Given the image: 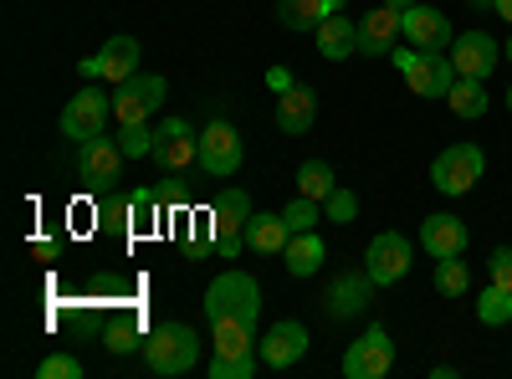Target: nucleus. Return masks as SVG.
<instances>
[{"label":"nucleus","mask_w":512,"mask_h":379,"mask_svg":"<svg viewBox=\"0 0 512 379\" xmlns=\"http://www.w3.org/2000/svg\"><path fill=\"white\" fill-rule=\"evenodd\" d=\"M492 11H497L502 21H512V0H492Z\"/></svg>","instance_id":"nucleus-42"},{"label":"nucleus","mask_w":512,"mask_h":379,"mask_svg":"<svg viewBox=\"0 0 512 379\" xmlns=\"http://www.w3.org/2000/svg\"><path fill=\"white\" fill-rule=\"evenodd\" d=\"M395 369V344H390V333H384L379 323H369L359 333V344H349L344 354V374L349 379H384Z\"/></svg>","instance_id":"nucleus-8"},{"label":"nucleus","mask_w":512,"mask_h":379,"mask_svg":"<svg viewBox=\"0 0 512 379\" xmlns=\"http://www.w3.org/2000/svg\"><path fill=\"white\" fill-rule=\"evenodd\" d=\"M415 57H420V47H395V52H390V62H395L400 72H410V67H415Z\"/></svg>","instance_id":"nucleus-41"},{"label":"nucleus","mask_w":512,"mask_h":379,"mask_svg":"<svg viewBox=\"0 0 512 379\" xmlns=\"http://www.w3.org/2000/svg\"><path fill=\"white\" fill-rule=\"evenodd\" d=\"M436 287L446 292V298H466V292H472V272H466V262L461 257H441L436 262Z\"/></svg>","instance_id":"nucleus-30"},{"label":"nucleus","mask_w":512,"mask_h":379,"mask_svg":"<svg viewBox=\"0 0 512 379\" xmlns=\"http://www.w3.org/2000/svg\"><path fill=\"white\" fill-rule=\"evenodd\" d=\"M364 272L379 282V287H395L405 272H410V241L400 231H379L364 251Z\"/></svg>","instance_id":"nucleus-10"},{"label":"nucleus","mask_w":512,"mask_h":379,"mask_svg":"<svg viewBox=\"0 0 512 379\" xmlns=\"http://www.w3.org/2000/svg\"><path fill=\"white\" fill-rule=\"evenodd\" d=\"M164 205H169V210H185V205H190V190H185V185H169V190H164Z\"/></svg>","instance_id":"nucleus-40"},{"label":"nucleus","mask_w":512,"mask_h":379,"mask_svg":"<svg viewBox=\"0 0 512 379\" xmlns=\"http://www.w3.org/2000/svg\"><path fill=\"white\" fill-rule=\"evenodd\" d=\"M256 354H262L267 369H292L297 359L308 354V328L297 318H282V323H272L262 339H256Z\"/></svg>","instance_id":"nucleus-11"},{"label":"nucleus","mask_w":512,"mask_h":379,"mask_svg":"<svg viewBox=\"0 0 512 379\" xmlns=\"http://www.w3.org/2000/svg\"><path fill=\"white\" fill-rule=\"evenodd\" d=\"M333 11H344L338 0H277V21L287 31H318Z\"/></svg>","instance_id":"nucleus-21"},{"label":"nucleus","mask_w":512,"mask_h":379,"mask_svg":"<svg viewBox=\"0 0 512 379\" xmlns=\"http://www.w3.org/2000/svg\"><path fill=\"white\" fill-rule=\"evenodd\" d=\"M456 118H482L487 113V82L482 77H456V88L446 93Z\"/></svg>","instance_id":"nucleus-27"},{"label":"nucleus","mask_w":512,"mask_h":379,"mask_svg":"<svg viewBox=\"0 0 512 379\" xmlns=\"http://www.w3.org/2000/svg\"><path fill=\"white\" fill-rule=\"evenodd\" d=\"M482 170H487V154H482L477 144H451V149H441L436 164H431V185H436L441 195H466V190L482 180Z\"/></svg>","instance_id":"nucleus-3"},{"label":"nucleus","mask_w":512,"mask_h":379,"mask_svg":"<svg viewBox=\"0 0 512 379\" xmlns=\"http://www.w3.org/2000/svg\"><path fill=\"white\" fill-rule=\"evenodd\" d=\"M256 359H262V354H216V359H210V379H251Z\"/></svg>","instance_id":"nucleus-33"},{"label":"nucleus","mask_w":512,"mask_h":379,"mask_svg":"<svg viewBox=\"0 0 512 379\" xmlns=\"http://www.w3.org/2000/svg\"><path fill=\"white\" fill-rule=\"evenodd\" d=\"M98 216L118 231H128V195H113V200H98Z\"/></svg>","instance_id":"nucleus-37"},{"label":"nucleus","mask_w":512,"mask_h":379,"mask_svg":"<svg viewBox=\"0 0 512 379\" xmlns=\"http://www.w3.org/2000/svg\"><path fill=\"white\" fill-rule=\"evenodd\" d=\"M487 267H492V282L512 292V246H497V251H492V262H487Z\"/></svg>","instance_id":"nucleus-38"},{"label":"nucleus","mask_w":512,"mask_h":379,"mask_svg":"<svg viewBox=\"0 0 512 379\" xmlns=\"http://www.w3.org/2000/svg\"><path fill=\"white\" fill-rule=\"evenodd\" d=\"M154 164L164 175H185L200 164V134L190 129L185 118H164L154 129Z\"/></svg>","instance_id":"nucleus-5"},{"label":"nucleus","mask_w":512,"mask_h":379,"mask_svg":"<svg viewBox=\"0 0 512 379\" xmlns=\"http://www.w3.org/2000/svg\"><path fill=\"white\" fill-rule=\"evenodd\" d=\"M241 154H246V144H241V134L231 129L226 118H210L200 129V170L210 180H231L241 170Z\"/></svg>","instance_id":"nucleus-4"},{"label":"nucleus","mask_w":512,"mask_h":379,"mask_svg":"<svg viewBox=\"0 0 512 379\" xmlns=\"http://www.w3.org/2000/svg\"><path fill=\"white\" fill-rule=\"evenodd\" d=\"M451 62H456V72L461 77H492V67L502 62V47L487 36V31H461L456 41H451Z\"/></svg>","instance_id":"nucleus-14"},{"label":"nucleus","mask_w":512,"mask_h":379,"mask_svg":"<svg viewBox=\"0 0 512 379\" xmlns=\"http://www.w3.org/2000/svg\"><path fill=\"white\" fill-rule=\"evenodd\" d=\"M338 6H349V0H338Z\"/></svg>","instance_id":"nucleus-47"},{"label":"nucleus","mask_w":512,"mask_h":379,"mask_svg":"<svg viewBox=\"0 0 512 379\" xmlns=\"http://www.w3.org/2000/svg\"><path fill=\"white\" fill-rule=\"evenodd\" d=\"M118 149H123L128 159H144V154H154V129H149V123H123Z\"/></svg>","instance_id":"nucleus-34"},{"label":"nucleus","mask_w":512,"mask_h":379,"mask_svg":"<svg viewBox=\"0 0 512 379\" xmlns=\"http://www.w3.org/2000/svg\"><path fill=\"white\" fill-rule=\"evenodd\" d=\"M420 246L431 251V257H461L466 251V221L461 216H425L420 221Z\"/></svg>","instance_id":"nucleus-19"},{"label":"nucleus","mask_w":512,"mask_h":379,"mask_svg":"<svg viewBox=\"0 0 512 379\" xmlns=\"http://www.w3.org/2000/svg\"><path fill=\"white\" fill-rule=\"evenodd\" d=\"M144 339H139V318H118V323H108L103 328V349L108 354H134Z\"/></svg>","instance_id":"nucleus-31"},{"label":"nucleus","mask_w":512,"mask_h":379,"mask_svg":"<svg viewBox=\"0 0 512 379\" xmlns=\"http://www.w3.org/2000/svg\"><path fill=\"white\" fill-rule=\"evenodd\" d=\"M507 108H512V88H507Z\"/></svg>","instance_id":"nucleus-46"},{"label":"nucleus","mask_w":512,"mask_h":379,"mask_svg":"<svg viewBox=\"0 0 512 379\" xmlns=\"http://www.w3.org/2000/svg\"><path fill=\"white\" fill-rule=\"evenodd\" d=\"M456 62L451 57H441V52H420L415 57V67L405 72V82H410V93L415 98H446L451 88H456Z\"/></svg>","instance_id":"nucleus-15"},{"label":"nucleus","mask_w":512,"mask_h":379,"mask_svg":"<svg viewBox=\"0 0 512 379\" xmlns=\"http://www.w3.org/2000/svg\"><path fill=\"white\" fill-rule=\"evenodd\" d=\"M318 52L328 57V62H344V57H354L359 52V26L349 21V16H328L323 26H318Z\"/></svg>","instance_id":"nucleus-22"},{"label":"nucleus","mask_w":512,"mask_h":379,"mask_svg":"<svg viewBox=\"0 0 512 379\" xmlns=\"http://www.w3.org/2000/svg\"><path fill=\"white\" fill-rule=\"evenodd\" d=\"M195 359H200V339H195V328H185V323H159L144 339V364L154 374H190Z\"/></svg>","instance_id":"nucleus-2"},{"label":"nucleus","mask_w":512,"mask_h":379,"mask_svg":"<svg viewBox=\"0 0 512 379\" xmlns=\"http://www.w3.org/2000/svg\"><path fill=\"white\" fill-rule=\"evenodd\" d=\"M472 6H482V11H487V6H492V0H472Z\"/></svg>","instance_id":"nucleus-45"},{"label":"nucleus","mask_w":512,"mask_h":379,"mask_svg":"<svg viewBox=\"0 0 512 379\" xmlns=\"http://www.w3.org/2000/svg\"><path fill=\"white\" fill-rule=\"evenodd\" d=\"M318 123V93L313 88H287L282 98H277V129L282 134H308Z\"/></svg>","instance_id":"nucleus-20"},{"label":"nucleus","mask_w":512,"mask_h":379,"mask_svg":"<svg viewBox=\"0 0 512 379\" xmlns=\"http://www.w3.org/2000/svg\"><path fill=\"white\" fill-rule=\"evenodd\" d=\"M400 11L390 6H379L369 16H359V57H390L400 47Z\"/></svg>","instance_id":"nucleus-17"},{"label":"nucleus","mask_w":512,"mask_h":379,"mask_svg":"<svg viewBox=\"0 0 512 379\" xmlns=\"http://www.w3.org/2000/svg\"><path fill=\"white\" fill-rule=\"evenodd\" d=\"M108 113H113L108 93L82 88V93H72V103L62 108V134L77 139V144H88V139H98V134L108 129Z\"/></svg>","instance_id":"nucleus-9"},{"label":"nucleus","mask_w":512,"mask_h":379,"mask_svg":"<svg viewBox=\"0 0 512 379\" xmlns=\"http://www.w3.org/2000/svg\"><path fill=\"white\" fill-rule=\"evenodd\" d=\"M323 216H328L333 226H349V221L359 216V195H354V190H333V195L323 200Z\"/></svg>","instance_id":"nucleus-35"},{"label":"nucleus","mask_w":512,"mask_h":379,"mask_svg":"<svg viewBox=\"0 0 512 379\" xmlns=\"http://www.w3.org/2000/svg\"><path fill=\"white\" fill-rule=\"evenodd\" d=\"M267 88H272V93L282 98L287 88H297V82H292V72H287V67H272V72H267Z\"/></svg>","instance_id":"nucleus-39"},{"label":"nucleus","mask_w":512,"mask_h":379,"mask_svg":"<svg viewBox=\"0 0 512 379\" xmlns=\"http://www.w3.org/2000/svg\"><path fill=\"white\" fill-rule=\"evenodd\" d=\"M262 313V287H256L251 272H221L205 292V318L221 323V318H241V323H256Z\"/></svg>","instance_id":"nucleus-1"},{"label":"nucleus","mask_w":512,"mask_h":379,"mask_svg":"<svg viewBox=\"0 0 512 379\" xmlns=\"http://www.w3.org/2000/svg\"><path fill=\"white\" fill-rule=\"evenodd\" d=\"M164 103V77L159 72H134L128 82H118L113 88V118L118 129L123 123H149V113Z\"/></svg>","instance_id":"nucleus-6"},{"label":"nucleus","mask_w":512,"mask_h":379,"mask_svg":"<svg viewBox=\"0 0 512 379\" xmlns=\"http://www.w3.org/2000/svg\"><path fill=\"white\" fill-rule=\"evenodd\" d=\"M282 262H287L292 277H313V272L328 262V246L318 241V231H297V236L287 241V251H282Z\"/></svg>","instance_id":"nucleus-23"},{"label":"nucleus","mask_w":512,"mask_h":379,"mask_svg":"<svg viewBox=\"0 0 512 379\" xmlns=\"http://www.w3.org/2000/svg\"><path fill=\"white\" fill-rule=\"evenodd\" d=\"M282 221H287V231L297 236V231H318V221H328L323 210H318V200H308V195H297L287 210H282Z\"/></svg>","instance_id":"nucleus-32"},{"label":"nucleus","mask_w":512,"mask_h":379,"mask_svg":"<svg viewBox=\"0 0 512 379\" xmlns=\"http://www.w3.org/2000/svg\"><path fill=\"white\" fill-rule=\"evenodd\" d=\"M210 349L216 354H256V323H241V318H221L210 323Z\"/></svg>","instance_id":"nucleus-25"},{"label":"nucleus","mask_w":512,"mask_h":379,"mask_svg":"<svg viewBox=\"0 0 512 379\" xmlns=\"http://www.w3.org/2000/svg\"><path fill=\"white\" fill-rule=\"evenodd\" d=\"M338 185H333V164H323V159H308L303 170H297V195H308V200H328Z\"/></svg>","instance_id":"nucleus-28"},{"label":"nucleus","mask_w":512,"mask_h":379,"mask_svg":"<svg viewBox=\"0 0 512 379\" xmlns=\"http://www.w3.org/2000/svg\"><path fill=\"white\" fill-rule=\"evenodd\" d=\"M287 241H292V231H287V221L277 216H251V226H246V246L251 251H267V257H277V251H287Z\"/></svg>","instance_id":"nucleus-24"},{"label":"nucleus","mask_w":512,"mask_h":379,"mask_svg":"<svg viewBox=\"0 0 512 379\" xmlns=\"http://www.w3.org/2000/svg\"><path fill=\"white\" fill-rule=\"evenodd\" d=\"M159 216H164V195H154V190L128 195V236H149L159 226Z\"/></svg>","instance_id":"nucleus-26"},{"label":"nucleus","mask_w":512,"mask_h":379,"mask_svg":"<svg viewBox=\"0 0 512 379\" xmlns=\"http://www.w3.org/2000/svg\"><path fill=\"white\" fill-rule=\"evenodd\" d=\"M134 72H139V41L134 36H113V41H103L98 57H82V77H108L113 88L128 82Z\"/></svg>","instance_id":"nucleus-13"},{"label":"nucleus","mask_w":512,"mask_h":379,"mask_svg":"<svg viewBox=\"0 0 512 379\" xmlns=\"http://www.w3.org/2000/svg\"><path fill=\"white\" fill-rule=\"evenodd\" d=\"M374 277L369 272H344V277H333V287H328V313L333 318H354V313H364L369 308V298H374Z\"/></svg>","instance_id":"nucleus-18"},{"label":"nucleus","mask_w":512,"mask_h":379,"mask_svg":"<svg viewBox=\"0 0 512 379\" xmlns=\"http://www.w3.org/2000/svg\"><path fill=\"white\" fill-rule=\"evenodd\" d=\"M123 159H128V154H123L113 139H103V134H98V139H88V144H77V175L88 180V185H98V190H103V185H113V180H118Z\"/></svg>","instance_id":"nucleus-16"},{"label":"nucleus","mask_w":512,"mask_h":379,"mask_svg":"<svg viewBox=\"0 0 512 379\" xmlns=\"http://www.w3.org/2000/svg\"><path fill=\"white\" fill-rule=\"evenodd\" d=\"M390 11H410V6H420V0H384Z\"/></svg>","instance_id":"nucleus-43"},{"label":"nucleus","mask_w":512,"mask_h":379,"mask_svg":"<svg viewBox=\"0 0 512 379\" xmlns=\"http://www.w3.org/2000/svg\"><path fill=\"white\" fill-rule=\"evenodd\" d=\"M477 318H482L487 328H507V323H512V292L497 287V282H487V287H482V303H477Z\"/></svg>","instance_id":"nucleus-29"},{"label":"nucleus","mask_w":512,"mask_h":379,"mask_svg":"<svg viewBox=\"0 0 512 379\" xmlns=\"http://www.w3.org/2000/svg\"><path fill=\"white\" fill-rule=\"evenodd\" d=\"M502 57H507V62H512V36H507V47H502Z\"/></svg>","instance_id":"nucleus-44"},{"label":"nucleus","mask_w":512,"mask_h":379,"mask_svg":"<svg viewBox=\"0 0 512 379\" xmlns=\"http://www.w3.org/2000/svg\"><path fill=\"white\" fill-rule=\"evenodd\" d=\"M400 31H405L410 47H420V52H446L451 41H456L451 21H446L436 6H410V11H400Z\"/></svg>","instance_id":"nucleus-12"},{"label":"nucleus","mask_w":512,"mask_h":379,"mask_svg":"<svg viewBox=\"0 0 512 379\" xmlns=\"http://www.w3.org/2000/svg\"><path fill=\"white\" fill-rule=\"evenodd\" d=\"M41 379H77L82 374V364L72 359V354H52V359H41V369H36Z\"/></svg>","instance_id":"nucleus-36"},{"label":"nucleus","mask_w":512,"mask_h":379,"mask_svg":"<svg viewBox=\"0 0 512 379\" xmlns=\"http://www.w3.org/2000/svg\"><path fill=\"white\" fill-rule=\"evenodd\" d=\"M251 195L246 190H226L216 205H210V226H216V251L221 257H236L246 246V226H251Z\"/></svg>","instance_id":"nucleus-7"}]
</instances>
